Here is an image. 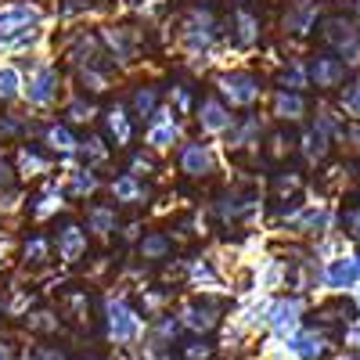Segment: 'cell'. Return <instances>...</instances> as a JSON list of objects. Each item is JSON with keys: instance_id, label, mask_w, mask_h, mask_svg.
Instances as JSON below:
<instances>
[{"instance_id": "6da1fadb", "label": "cell", "mask_w": 360, "mask_h": 360, "mask_svg": "<svg viewBox=\"0 0 360 360\" xmlns=\"http://www.w3.org/2000/svg\"><path fill=\"white\" fill-rule=\"evenodd\" d=\"M44 11L29 0H11V4H0V44L22 40L29 33H40Z\"/></svg>"}, {"instance_id": "7a4b0ae2", "label": "cell", "mask_w": 360, "mask_h": 360, "mask_svg": "<svg viewBox=\"0 0 360 360\" xmlns=\"http://www.w3.org/2000/svg\"><path fill=\"white\" fill-rule=\"evenodd\" d=\"M217 94L224 98L227 108H252L263 98V79L256 72L234 69V72L217 76Z\"/></svg>"}, {"instance_id": "3957f363", "label": "cell", "mask_w": 360, "mask_h": 360, "mask_svg": "<svg viewBox=\"0 0 360 360\" xmlns=\"http://www.w3.org/2000/svg\"><path fill=\"white\" fill-rule=\"evenodd\" d=\"M213 37H217V15H213V8L195 4L184 15V22H180V44H184L191 54H202L209 44H213Z\"/></svg>"}, {"instance_id": "277c9868", "label": "cell", "mask_w": 360, "mask_h": 360, "mask_svg": "<svg viewBox=\"0 0 360 360\" xmlns=\"http://www.w3.org/2000/svg\"><path fill=\"white\" fill-rule=\"evenodd\" d=\"M101 40H105V51L112 54V62H119V65L141 62V51H144L141 29H134V25H105Z\"/></svg>"}, {"instance_id": "5b68a950", "label": "cell", "mask_w": 360, "mask_h": 360, "mask_svg": "<svg viewBox=\"0 0 360 360\" xmlns=\"http://www.w3.org/2000/svg\"><path fill=\"white\" fill-rule=\"evenodd\" d=\"M324 44L335 51V58H342V62H356V54H360V29L342 18V15H332L324 22Z\"/></svg>"}, {"instance_id": "8992f818", "label": "cell", "mask_w": 360, "mask_h": 360, "mask_svg": "<svg viewBox=\"0 0 360 360\" xmlns=\"http://www.w3.org/2000/svg\"><path fill=\"white\" fill-rule=\"evenodd\" d=\"M176 166L184 176H195V180H205L217 173V152L209 148L205 141H184L176 152Z\"/></svg>"}, {"instance_id": "52a82bcc", "label": "cell", "mask_w": 360, "mask_h": 360, "mask_svg": "<svg viewBox=\"0 0 360 360\" xmlns=\"http://www.w3.org/2000/svg\"><path fill=\"white\" fill-rule=\"evenodd\" d=\"M58 69L54 65H37L33 72H29V79H25V101L33 105V108H51L54 101H58Z\"/></svg>"}, {"instance_id": "ba28073f", "label": "cell", "mask_w": 360, "mask_h": 360, "mask_svg": "<svg viewBox=\"0 0 360 360\" xmlns=\"http://www.w3.org/2000/svg\"><path fill=\"white\" fill-rule=\"evenodd\" d=\"M220 314H224V303H220V299H213V295H198V299H191V303L180 310V321H184L191 332L205 335V332H213V328L220 324Z\"/></svg>"}, {"instance_id": "9c48e42d", "label": "cell", "mask_w": 360, "mask_h": 360, "mask_svg": "<svg viewBox=\"0 0 360 360\" xmlns=\"http://www.w3.org/2000/svg\"><path fill=\"white\" fill-rule=\"evenodd\" d=\"M238 119L231 115V108L224 105L220 94H202L198 98V127L202 134H231V127Z\"/></svg>"}, {"instance_id": "30bf717a", "label": "cell", "mask_w": 360, "mask_h": 360, "mask_svg": "<svg viewBox=\"0 0 360 360\" xmlns=\"http://www.w3.org/2000/svg\"><path fill=\"white\" fill-rule=\"evenodd\" d=\"M108 332H112V339L115 342H130V339H137V332H141V317L130 310V303L127 299H108Z\"/></svg>"}, {"instance_id": "8fae6325", "label": "cell", "mask_w": 360, "mask_h": 360, "mask_svg": "<svg viewBox=\"0 0 360 360\" xmlns=\"http://www.w3.org/2000/svg\"><path fill=\"white\" fill-rule=\"evenodd\" d=\"M259 37H263L259 15H256L252 8H245V4H238V8L231 11V40H234V47L249 51V47L259 44Z\"/></svg>"}, {"instance_id": "7c38bea8", "label": "cell", "mask_w": 360, "mask_h": 360, "mask_svg": "<svg viewBox=\"0 0 360 360\" xmlns=\"http://www.w3.org/2000/svg\"><path fill=\"white\" fill-rule=\"evenodd\" d=\"M144 141H148L152 152H166V148H173V144H184V141H180V123L166 108L144 127Z\"/></svg>"}, {"instance_id": "4fadbf2b", "label": "cell", "mask_w": 360, "mask_h": 360, "mask_svg": "<svg viewBox=\"0 0 360 360\" xmlns=\"http://www.w3.org/2000/svg\"><path fill=\"white\" fill-rule=\"evenodd\" d=\"M307 76L321 86V90H335L346 79V62L335 54H314V62L307 65Z\"/></svg>"}, {"instance_id": "5bb4252c", "label": "cell", "mask_w": 360, "mask_h": 360, "mask_svg": "<svg viewBox=\"0 0 360 360\" xmlns=\"http://www.w3.org/2000/svg\"><path fill=\"white\" fill-rule=\"evenodd\" d=\"M54 249L62 263H79L86 256V227L83 224H62V231L54 234Z\"/></svg>"}, {"instance_id": "9a60e30c", "label": "cell", "mask_w": 360, "mask_h": 360, "mask_svg": "<svg viewBox=\"0 0 360 360\" xmlns=\"http://www.w3.org/2000/svg\"><path fill=\"white\" fill-rule=\"evenodd\" d=\"M127 108H130V115H137L141 123L148 127V123H152V119L162 112V90H159L155 83H137Z\"/></svg>"}, {"instance_id": "2e32d148", "label": "cell", "mask_w": 360, "mask_h": 360, "mask_svg": "<svg viewBox=\"0 0 360 360\" xmlns=\"http://www.w3.org/2000/svg\"><path fill=\"white\" fill-rule=\"evenodd\" d=\"M101 123H105V137L115 144V148H127L134 141V123H130V108L123 101H115L112 108H105L101 115Z\"/></svg>"}, {"instance_id": "e0dca14e", "label": "cell", "mask_w": 360, "mask_h": 360, "mask_svg": "<svg viewBox=\"0 0 360 360\" xmlns=\"http://www.w3.org/2000/svg\"><path fill=\"white\" fill-rule=\"evenodd\" d=\"M314 22H317V0H288L285 18H281L285 33L303 37V33H310V29H314Z\"/></svg>"}, {"instance_id": "ac0fdd59", "label": "cell", "mask_w": 360, "mask_h": 360, "mask_svg": "<svg viewBox=\"0 0 360 360\" xmlns=\"http://www.w3.org/2000/svg\"><path fill=\"white\" fill-rule=\"evenodd\" d=\"M69 58L76 62V69L101 65V58H105V40H101V33H79V37H72Z\"/></svg>"}, {"instance_id": "d6986e66", "label": "cell", "mask_w": 360, "mask_h": 360, "mask_svg": "<svg viewBox=\"0 0 360 360\" xmlns=\"http://www.w3.org/2000/svg\"><path fill=\"white\" fill-rule=\"evenodd\" d=\"M108 195H112L115 205H144L148 202V184L134 173H123L108 184Z\"/></svg>"}, {"instance_id": "ffe728a7", "label": "cell", "mask_w": 360, "mask_h": 360, "mask_svg": "<svg viewBox=\"0 0 360 360\" xmlns=\"http://www.w3.org/2000/svg\"><path fill=\"white\" fill-rule=\"evenodd\" d=\"M173 256V238L166 231H144L137 242V259L141 263H166Z\"/></svg>"}, {"instance_id": "44dd1931", "label": "cell", "mask_w": 360, "mask_h": 360, "mask_svg": "<svg viewBox=\"0 0 360 360\" xmlns=\"http://www.w3.org/2000/svg\"><path fill=\"white\" fill-rule=\"evenodd\" d=\"M217 213H220L224 224H242L245 217L256 213V195H249V191H227L220 198V205H217Z\"/></svg>"}, {"instance_id": "7402d4cb", "label": "cell", "mask_w": 360, "mask_h": 360, "mask_svg": "<svg viewBox=\"0 0 360 360\" xmlns=\"http://www.w3.org/2000/svg\"><path fill=\"white\" fill-rule=\"evenodd\" d=\"M90 234H98V238H112L115 227H119V217H115V205L108 202H94V205H86V224H83Z\"/></svg>"}, {"instance_id": "603a6c76", "label": "cell", "mask_w": 360, "mask_h": 360, "mask_svg": "<svg viewBox=\"0 0 360 360\" xmlns=\"http://www.w3.org/2000/svg\"><path fill=\"white\" fill-rule=\"evenodd\" d=\"M303 112H307L303 90H285V86L274 90V115L281 123H295V119H303Z\"/></svg>"}, {"instance_id": "cb8c5ba5", "label": "cell", "mask_w": 360, "mask_h": 360, "mask_svg": "<svg viewBox=\"0 0 360 360\" xmlns=\"http://www.w3.org/2000/svg\"><path fill=\"white\" fill-rule=\"evenodd\" d=\"M62 205H65V191L58 188V184H47L40 195H33V202H29V217H33V220H47Z\"/></svg>"}, {"instance_id": "d4e9b609", "label": "cell", "mask_w": 360, "mask_h": 360, "mask_svg": "<svg viewBox=\"0 0 360 360\" xmlns=\"http://www.w3.org/2000/svg\"><path fill=\"white\" fill-rule=\"evenodd\" d=\"M44 144L51 148V152H58V155H76V152H79V141H76V134L69 130V123H54V127H47Z\"/></svg>"}, {"instance_id": "484cf974", "label": "cell", "mask_w": 360, "mask_h": 360, "mask_svg": "<svg viewBox=\"0 0 360 360\" xmlns=\"http://www.w3.org/2000/svg\"><path fill=\"white\" fill-rule=\"evenodd\" d=\"M299 310H303V307H299L295 295H292V299H288V295L278 299V303L270 307V324H274V332H292L295 321H299Z\"/></svg>"}, {"instance_id": "4316f807", "label": "cell", "mask_w": 360, "mask_h": 360, "mask_svg": "<svg viewBox=\"0 0 360 360\" xmlns=\"http://www.w3.org/2000/svg\"><path fill=\"white\" fill-rule=\"evenodd\" d=\"M292 349L303 356V360H321V356L328 353V339L317 332V328H310V332H299V335L292 339Z\"/></svg>"}, {"instance_id": "83f0119b", "label": "cell", "mask_w": 360, "mask_h": 360, "mask_svg": "<svg viewBox=\"0 0 360 360\" xmlns=\"http://www.w3.org/2000/svg\"><path fill=\"white\" fill-rule=\"evenodd\" d=\"M98 188H101L98 173L83 166V169L69 173V188H65V195H69V198H90V195H98Z\"/></svg>"}, {"instance_id": "f1b7e54d", "label": "cell", "mask_w": 360, "mask_h": 360, "mask_svg": "<svg viewBox=\"0 0 360 360\" xmlns=\"http://www.w3.org/2000/svg\"><path fill=\"white\" fill-rule=\"evenodd\" d=\"M51 249H54L51 238H44V234H29L25 242H22V259H25L29 266H44V263L51 259Z\"/></svg>"}, {"instance_id": "f546056e", "label": "cell", "mask_w": 360, "mask_h": 360, "mask_svg": "<svg viewBox=\"0 0 360 360\" xmlns=\"http://www.w3.org/2000/svg\"><path fill=\"white\" fill-rule=\"evenodd\" d=\"M76 79H79V86H83V94H105V90L112 86V79H108V69H101V65H86V69H76Z\"/></svg>"}, {"instance_id": "4dcf8cb0", "label": "cell", "mask_w": 360, "mask_h": 360, "mask_svg": "<svg viewBox=\"0 0 360 360\" xmlns=\"http://www.w3.org/2000/svg\"><path fill=\"white\" fill-rule=\"evenodd\" d=\"M51 169V159L44 155V152H37L33 144H22L18 148V173H25V176H44Z\"/></svg>"}, {"instance_id": "1f68e13d", "label": "cell", "mask_w": 360, "mask_h": 360, "mask_svg": "<svg viewBox=\"0 0 360 360\" xmlns=\"http://www.w3.org/2000/svg\"><path fill=\"white\" fill-rule=\"evenodd\" d=\"M360 274L356 270V259H332L324 266V281L332 285V288H346V285H353V278Z\"/></svg>"}, {"instance_id": "d6a6232c", "label": "cell", "mask_w": 360, "mask_h": 360, "mask_svg": "<svg viewBox=\"0 0 360 360\" xmlns=\"http://www.w3.org/2000/svg\"><path fill=\"white\" fill-rule=\"evenodd\" d=\"M292 152H295V141H292L288 130H274V134L266 137V144H263V159H270V162H281Z\"/></svg>"}, {"instance_id": "836d02e7", "label": "cell", "mask_w": 360, "mask_h": 360, "mask_svg": "<svg viewBox=\"0 0 360 360\" xmlns=\"http://www.w3.org/2000/svg\"><path fill=\"white\" fill-rule=\"evenodd\" d=\"M25 94V79L15 65H0V101H18Z\"/></svg>"}, {"instance_id": "e575fe53", "label": "cell", "mask_w": 360, "mask_h": 360, "mask_svg": "<svg viewBox=\"0 0 360 360\" xmlns=\"http://www.w3.org/2000/svg\"><path fill=\"white\" fill-rule=\"evenodd\" d=\"M256 137H259V123H256V119H245V123H234V127H231L227 144L234 148V152H245V148L259 144Z\"/></svg>"}, {"instance_id": "d590c367", "label": "cell", "mask_w": 360, "mask_h": 360, "mask_svg": "<svg viewBox=\"0 0 360 360\" xmlns=\"http://www.w3.org/2000/svg\"><path fill=\"white\" fill-rule=\"evenodd\" d=\"M76 155L83 159L86 169H98V166L108 159V144H105L101 137H86V141H79V152H76Z\"/></svg>"}, {"instance_id": "8d00e7d4", "label": "cell", "mask_w": 360, "mask_h": 360, "mask_svg": "<svg viewBox=\"0 0 360 360\" xmlns=\"http://www.w3.org/2000/svg\"><path fill=\"white\" fill-rule=\"evenodd\" d=\"M62 310H65V317H72V321H86V314H90V295L65 288V292H62Z\"/></svg>"}, {"instance_id": "74e56055", "label": "cell", "mask_w": 360, "mask_h": 360, "mask_svg": "<svg viewBox=\"0 0 360 360\" xmlns=\"http://www.w3.org/2000/svg\"><path fill=\"white\" fill-rule=\"evenodd\" d=\"M299 191H303V176H299L295 169H281V173H274V195L278 198H299Z\"/></svg>"}, {"instance_id": "f35d334b", "label": "cell", "mask_w": 360, "mask_h": 360, "mask_svg": "<svg viewBox=\"0 0 360 360\" xmlns=\"http://www.w3.org/2000/svg\"><path fill=\"white\" fill-rule=\"evenodd\" d=\"M292 227L295 231H321L324 227V209L321 205H307V209H295L292 213Z\"/></svg>"}, {"instance_id": "ab89813d", "label": "cell", "mask_w": 360, "mask_h": 360, "mask_svg": "<svg viewBox=\"0 0 360 360\" xmlns=\"http://www.w3.org/2000/svg\"><path fill=\"white\" fill-rule=\"evenodd\" d=\"M213 342H209V339H184V342H180L176 346V356L180 360H213Z\"/></svg>"}, {"instance_id": "60d3db41", "label": "cell", "mask_w": 360, "mask_h": 360, "mask_svg": "<svg viewBox=\"0 0 360 360\" xmlns=\"http://www.w3.org/2000/svg\"><path fill=\"white\" fill-rule=\"evenodd\" d=\"M90 119H94V101L86 94H79L65 105V123H90Z\"/></svg>"}, {"instance_id": "b9f144b4", "label": "cell", "mask_w": 360, "mask_h": 360, "mask_svg": "<svg viewBox=\"0 0 360 360\" xmlns=\"http://www.w3.org/2000/svg\"><path fill=\"white\" fill-rule=\"evenodd\" d=\"M25 328H29V332H54V328H58V317L51 314V310H37V314H25Z\"/></svg>"}, {"instance_id": "7bdbcfd3", "label": "cell", "mask_w": 360, "mask_h": 360, "mask_svg": "<svg viewBox=\"0 0 360 360\" xmlns=\"http://www.w3.org/2000/svg\"><path fill=\"white\" fill-rule=\"evenodd\" d=\"M191 281H195V285H209V288H217V285H220V278H217V270L209 266L205 259L191 263Z\"/></svg>"}, {"instance_id": "ee69618b", "label": "cell", "mask_w": 360, "mask_h": 360, "mask_svg": "<svg viewBox=\"0 0 360 360\" xmlns=\"http://www.w3.org/2000/svg\"><path fill=\"white\" fill-rule=\"evenodd\" d=\"M342 108H346L353 119H360V76H356L353 83H346V90H342Z\"/></svg>"}, {"instance_id": "f6af8a7d", "label": "cell", "mask_w": 360, "mask_h": 360, "mask_svg": "<svg viewBox=\"0 0 360 360\" xmlns=\"http://www.w3.org/2000/svg\"><path fill=\"white\" fill-rule=\"evenodd\" d=\"M127 173H134V176H152V173H155V159H152V155H144V152H134Z\"/></svg>"}, {"instance_id": "bcb514c9", "label": "cell", "mask_w": 360, "mask_h": 360, "mask_svg": "<svg viewBox=\"0 0 360 360\" xmlns=\"http://www.w3.org/2000/svg\"><path fill=\"white\" fill-rule=\"evenodd\" d=\"M281 86L285 90H299V86H307V69L303 65H292L281 72Z\"/></svg>"}, {"instance_id": "7dc6e473", "label": "cell", "mask_w": 360, "mask_h": 360, "mask_svg": "<svg viewBox=\"0 0 360 360\" xmlns=\"http://www.w3.org/2000/svg\"><path fill=\"white\" fill-rule=\"evenodd\" d=\"M25 130V123H18L15 115H8V112H0V141H8V137H18Z\"/></svg>"}, {"instance_id": "c3c4849f", "label": "cell", "mask_w": 360, "mask_h": 360, "mask_svg": "<svg viewBox=\"0 0 360 360\" xmlns=\"http://www.w3.org/2000/svg\"><path fill=\"white\" fill-rule=\"evenodd\" d=\"M169 101L176 105V112H188V105H191V90H188L184 83H176V86L169 90Z\"/></svg>"}, {"instance_id": "681fc988", "label": "cell", "mask_w": 360, "mask_h": 360, "mask_svg": "<svg viewBox=\"0 0 360 360\" xmlns=\"http://www.w3.org/2000/svg\"><path fill=\"white\" fill-rule=\"evenodd\" d=\"M15 169H11V162H4L0 159V195H8V191H15Z\"/></svg>"}, {"instance_id": "f907efd6", "label": "cell", "mask_w": 360, "mask_h": 360, "mask_svg": "<svg viewBox=\"0 0 360 360\" xmlns=\"http://www.w3.org/2000/svg\"><path fill=\"white\" fill-rule=\"evenodd\" d=\"M342 227L353 238H360V205H353V209H346V213H342Z\"/></svg>"}, {"instance_id": "816d5d0a", "label": "cell", "mask_w": 360, "mask_h": 360, "mask_svg": "<svg viewBox=\"0 0 360 360\" xmlns=\"http://www.w3.org/2000/svg\"><path fill=\"white\" fill-rule=\"evenodd\" d=\"M29 360H65V353L54 349V346H37L33 353H29Z\"/></svg>"}, {"instance_id": "f5cc1de1", "label": "cell", "mask_w": 360, "mask_h": 360, "mask_svg": "<svg viewBox=\"0 0 360 360\" xmlns=\"http://www.w3.org/2000/svg\"><path fill=\"white\" fill-rule=\"evenodd\" d=\"M0 360H18V349L11 339H0Z\"/></svg>"}, {"instance_id": "db71d44e", "label": "cell", "mask_w": 360, "mask_h": 360, "mask_svg": "<svg viewBox=\"0 0 360 360\" xmlns=\"http://www.w3.org/2000/svg\"><path fill=\"white\" fill-rule=\"evenodd\" d=\"M155 4H162V0H134V8H155Z\"/></svg>"}, {"instance_id": "11a10c76", "label": "cell", "mask_w": 360, "mask_h": 360, "mask_svg": "<svg viewBox=\"0 0 360 360\" xmlns=\"http://www.w3.org/2000/svg\"><path fill=\"white\" fill-rule=\"evenodd\" d=\"M349 342H356V349H360V332H353V335H349Z\"/></svg>"}, {"instance_id": "9f6ffc18", "label": "cell", "mask_w": 360, "mask_h": 360, "mask_svg": "<svg viewBox=\"0 0 360 360\" xmlns=\"http://www.w3.org/2000/svg\"><path fill=\"white\" fill-rule=\"evenodd\" d=\"M353 8H356V15H360V0H353Z\"/></svg>"}, {"instance_id": "6f0895ef", "label": "cell", "mask_w": 360, "mask_h": 360, "mask_svg": "<svg viewBox=\"0 0 360 360\" xmlns=\"http://www.w3.org/2000/svg\"><path fill=\"white\" fill-rule=\"evenodd\" d=\"M346 360H360V356H346Z\"/></svg>"}, {"instance_id": "680465c9", "label": "cell", "mask_w": 360, "mask_h": 360, "mask_svg": "<svg viewBox=\"0 0 360 360\" xmlns=\"http://www.w3.org/2000/svg\"><path fill=\"white\" fill-rule=\"evenodd\" d=\"M356 270H360V256H356Z\"/></svg>"}]
</instances>
